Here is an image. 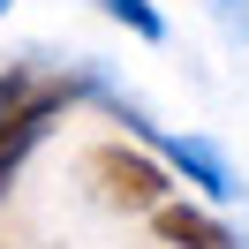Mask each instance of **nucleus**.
<instances>
[{"instance_id": "f257e3e1", "label": "nucleus", "mask_w": 249, "mask_h": 249, "mask_svg": "<svg viewBox=\"0 0 249 249\" xmlns=\"http://www.w3.org/2000/svg\"><path fill=\"white\" fill-rule=\"evenodd\" d=\"M91 166H98V181H106V196L121 204V212H159V204H166V174H159L151 159L121 151V143H106Z\"/></svg>"}, {"instance_id": "f03ea898", "label": "nucleus", "mask_w": 249, "mask_h": 249, "mask_svg": "<svg viewBox=\"0 0 249 249\" xmlns=\"http://www.w3.org/2000/svg\"><path fill=\"white\" fill-rule=\"evenodd\" d=\"M151 227H159V242H174V249H234V234L219 227L212 212H196V204H159Z\"/></svg>"}, {"instance_id": "7ed1b4c3", "label": "nucleus", "mask_w": 249, "mask_h": 249, "mask_svg": "<svg viewBox=\"0 0 249 249\" xmlns=\"http://www.w3.org/2000/svg\"><path fill=\"white\" fill-rule=\"evenodd\" d=\"M31 121H53V91H38L23 68H8V83H0V143H16Z\"/></svg>"}, {"instance_id": "20e7f679", "label": "nucleus", "mask_w": 249, "mask_h": 249, "mask_svg": "<svg viewBox=\"0 0 249 249\" xmlns=\"http://www.w3.org/2000/svg\"><path fill=\"white\" fill-rule=\"evenodd\" d=\"M166 151H174V159H181V166H189V174H196V181H204V189H219V196H234V174H227V166H219V151H212V143H189V136H174V143H166Z\"/></svg>"}, {"instance_id": "39448f33", "label": "nucleus", "mask_w": 249, "mask_h": 249, "mask_svg": "<svg viewBox=\"0 0 249 249\" xmlns=\"http://www.w3.org/2000/svg\"><path fill=\"white\" fill-rule=\"evenodd\" d=\"M106 8H113V16H121V23H136L143 38H166V23L151 16V0H106Z\"/></svg>"}, {"instance_id": "423d86ee", "label": "nucleus", "mask_w": 249, "mask_h": 249, "mask_svg": "<svg viewBox=\"0 0 249 249\" xmlns=\"http://www.w3.org/2000/svg\"><path fill=\"white\" fill-rule=\"evenodd\" d=\"M0 8H8V0H0Z\"/></svg>"}, {"instance_id": "0eeeda50", "label": "nucleus", "mask_w": 249, "mask_h": 249, "mask_svg": "<svg viewBox=\"0 0 249 249\" xmlns=\"http://www.w3.org/2000/svg\"><path fill=\"white\" fill-rule=\"evenodd\" d=\"M227 8H234V0H227Z\"/></svg>"}]
</instances>
